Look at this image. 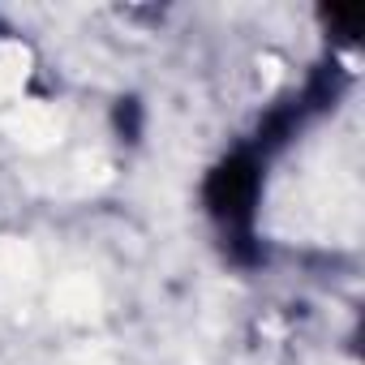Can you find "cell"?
I'll return each mask as SVG.
<instances>
[{"mask_svg":"<svg viewBox=\"0 0 365 365\" xmlns=\"http://www.w3.org/2000/svg\"><path fill=\"white\" fill-rule=\"evenodd\" d=\"M267 168H271V159L250 138H241L220 159H211V168L202 172V185H198L202 215L211 220L228 262L245 267V271L267 262V250L258 241V215H262V198H267Z\"/></svg>","mask_w":365,"mask_h":365,"instance_id":"obj_1","label":"cell"},{"mask_svg":"<svg viewBox=\"0 0 365 365\" xmlns=\"http://www.w3.org/2000/svg\"><path fill=\"white\" fill-rule=\"evenodd\" d=\"M112 120H116V133L120 138L129 133V142H138V133H142V103L138 99H120L116 112H112Z\"/></svg>","mask_w":365,"mask_h":365,"instance_id":"obj_2","label":"cell"},{"mask_svg":"<svg viewBox=\"0 0 365 365\" xmlns=\"http://www.w3.org/2000/svg\"><path fill=\"white\" fill-rule=\"evenodd\" d=\"M0 35H5V31H0Z\"/></svg>","mask_w":365,"mask_h":365,"instance_id":"obj_3","label":"cell"}]
</instances>
